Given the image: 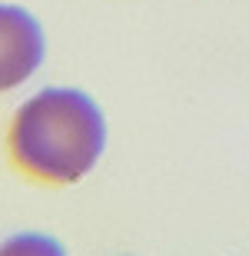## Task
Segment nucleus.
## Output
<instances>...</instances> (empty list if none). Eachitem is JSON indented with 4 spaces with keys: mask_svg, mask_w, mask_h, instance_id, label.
I'll return each mask as SVG.
<instances>
[{
    "mask_svg": "<svg viewBox=\"0 0 249 256\" xmlns=\"http://www.w3.org/2000/svg\"><path fill=\"white\" fill-rule=\"evenodd\" d=\"M7 163L30 183L70 186L106 150V116L77 86H43L13 110L7 124Z\"/></svg>",
    "mask_w": 249,
    "mask_h": 256,
    "instance_id": "f257e3e1",
    "label": "nucleus"
},
{
    "mask_svg": "<svg viewBox=\"0 0 249 256\" xmlns=\"http://www.w3.org/2000/svg\"><path fill=\"white\" fill-rule=\"evenodd\" d=\"M47 57V34L20 4H0V94L17 90Z\"/></svg>",
    "mask_w": 249,
    "mask_h": 256,
    "instance_id": "f03ea898",
    "label": "nucleus"
},
{
    "mask_svg": "<svg viewBox=\"0 0 249 256\" xmlns=\"http://www.w3.org/2000/svg\"><path fill=\"white\" fill-rule=\"evenodd\" d=\"M0 256H67L63 243L40 230H20L0 243Z\"/></svg>",
    "mask_w": 249,
    "mask_h": 256,
    "instance_id": "7ed1b4c3",
    "label": "nucleus"
}]
</instances>
